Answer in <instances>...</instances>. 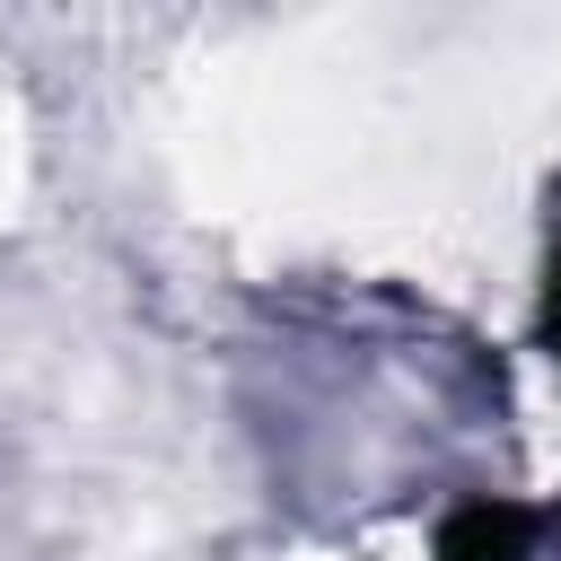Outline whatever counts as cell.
Wrapping results in <instances>:
<instances>
[{
    "mask_svg": "<svg viewBox=\"0 0 561 561\" xmlns=\"http://www.w3.org/2000/svg\"><path fill=\"white\" fill-rule=\"evenodd\" d=\"M535 535H543V508H526L508 491H473L438 517L430 561H535Z\"/></svg>",
    "mask_w": 561,
    "mask_h": 561,
    "instance_id": "cell-1",
    "label": "cell"
},
{
    "mask_svg": "<svg viewBox=\"0 0 561 561\" xmlns=\"http://www.w3.org/2000/svg\"><path fill=\"white\" fill-rule=\"evenodd\" d=\"M543 342L561 359V202H552V245H543ZM552 535H561V517H552Z\"/></svg>",
    "mask_w": 561,
    "mask_h": 561,
    "instance_id": "cell-2",
    "label": "cell"
}]
</instances>
